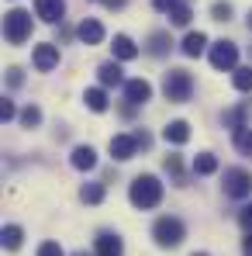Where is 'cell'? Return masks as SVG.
<instances>
[{
  "instance_id": "cell-1",
  "label": "cell",
  "mask_w": 252,
  "mask_h": 256,
  "mask_svg": "<svg viewBox=\"0 0 252 256\" xmlns=\"http://www.w3.org/2000/svg\"><path fill=\"white\" fill-rule=\"evenodd\" d=\"M128 198H131V204L135 208H156L159 201H163V184L152 176V173H142V176H135L131 180V190H128Z\"/></svg>"
},
{
  "instance_id": "cell-2",
  "label": "cell",
  "mask_w": 252,
  "mask_h": 256,
  "mask_svg": "<svg viewBox=\"0 0 252 256\" xmlns=\"http://www.w3.org/2000/svg\"><path fill=\"white\" fill-rule=\"evenodd\" d=\"M163 94H166V100H173V104L190 100V94H194L190 73H187V70H169L166 76H163Z\"/></svg>"
},
{
  "instance_id": "cell-3",
  "label": "cell",
  "mask_w": 252,
  "mask_h": 256,
  "mask_svg": "<svg viewBox=\"0 0 252 256\" xmlns=\"http://www.w3.org/2000/svg\"><path fill=\"white\" fill-rule=\"evenodd\" d=\"M3 35L10 45H24L31 38V14L28 10H7L3 14Z\"/></svg>"
},
{
  "instance_id": "cell-4",
  "label": "cell",
  "mask_w": 252,
  "mask_h": 256,
  "mask_svg": "<svg viewBox=\"0 0 252 256\" xmlns=\"http://www.w3.org/2000/svg\"><path fill=\"white\" fill-rule=\"evenodd\" d=\"M152 236H156V242L159 246H180L183 242V236H187V228H183V222L180 218H159L156 222V228H152Z\"/></svg>"
},
{
  "instance_id": "cell-5",
  "label": "cell",
  "mask_w": 252,
  "mask_h": 256,
  "mask_svg": "<svg viewBox=\"0 0 252 256\" xmlns=\"http://www.w3.org/2000/svg\"><path fill=\"white\" fill-rule=\"evenodd\" d=\"M225 194L228 198H249L252 194V173L242 170V166H232V170H225Z\"/></svg>"
},
{
  "instance_id": "cell-6",
  "label": "cell",
  "mask_w": 252,
  "mask_h": 256,
  "mask_svg": "<svg viewBox=\"0 0 252 256\" xmlns=\"http://www.w3.org/2000/svg\"><path fill=\"white\" fill-rule=\"evenodd\" d=\"M235 62H239V45L235 42H214L211 45V66L214 70H235Z\"/></svg>"
},
{
  "instance_id": "cell-7",
  "label": "cell",
  "mask_w": 252,
  "mask_h": 256,
  "mask_svg": "<svg viewBox=\"0 0 252 256\" xmlns=\"http://www.w3.org/2000/svg\"><path fill=\"white\" fill-rule=\"evenodd\" d=\"M35 70L38 73H52L55 66H59V45H52V42H45V45H35Z\"/></svg>"
},
{
  "instance_id": "cell-8",
  "label": "cell",
  "mask_w": 252,
  "mask_h": 256,
  "mask_svg": "<svg viewBox=\"0 0 252 256\" xmlns=\"http://www.w3.org/2000/svg\"><path fill=\"white\" fill-rule=\"evenodd\" d=\"M35 14L48 21V24H55V21H62V14H66V4L62 0H35Z\"/></svg>"
},
{
  "instance_id": "cell-9",
  "label": "cell",
  "mask_w": 252,
  "mask_h": 256,
  "mask_svg": "<svg viewBox=\"0 0 252 256\" xmlns=\"http://www.w3.org/2000/svg\"><path fill=\"white\" fill-rule=\"evenodd\" d=\"M135 149H138L135 135H114V138H111V156H114V160H131Z\"/></svg>"
},
{
  "instance_id": "cell-10",
  "label": "cell",
  "mask_w": 252,
  "mask_h": 256,
  "mask_svg": "<svg viewBox=\"0 0 252 256\" xmlns=\"http://www.w3.org/2000/svg\"><path fill=\"white\" fill-rule=\"evenodd\" d=\"M125 97L131 104H145L149 97H152V86L145 84V80H128L125 84Z\"/></svg>"
},
{
  "instance_id": "cell-11",
  "label": "cell",
  "mask_w": 252,
  "mask_h": 256,
  "mask_svg": "<svg viewBox=\"0 0 252 256\" xmlns=\"http://www.w3.org/2000/svg\"><path fill=\"white\" fill-rule=\"evenodd\" d=\"M80 38H83V45H100L104 42V24L93 21V18H86L83 24H80Z\"/></svg>"
},
{
  "instance_id": "cell-12",
  "label": "cell",
  "mask_w": 252,
  "mask_h": 256,
  "mask_svg": "<svg viewBox=\"0 0 252 256\" xmlns=\"http://www.w3.org/2000/svg\"><path fill=\"white\" fill-rule=\"evenodd\" d=\"M163 138L173 142V146H183V142L190 138V125H187V122H169V125L163 128Z\"/></svg>"
},
{
  "instance_id": "cell-13",
  "label": "cell",
  "mask_w": 252,
  "mask_h": 256,
  "mask_svg": "<svg viewBox=\"0 0 252 256\" xmlns=\"http://www.w3.org/2000/svg\"><path fill=\"white\" fill-rule=\"evenodd\" d=\"M121 239L118 236H111V232H104V236H97V256H121Z\"/></svg>"
},
{
  "instance_id": "cell-14",
  "label": "cell",
  "mask_w": 252,
  "mask_h": 256,
  "mask_svg": "<svg viewBox=\"0 0 252 256\" xmlns=\"http://www.w3.org/2000/svg\"><path fill=\"white\" fill-rule=\"evenodd\" d=\"M73 166H76V170H93V166H97V152H93L90 146H76V149H73Z\"/></svg>"
},
{
  "instance_id": "cell-15",
  "label": "cell",
  "mask_w": 252,
  "mask_h": 256,
  "mask_svg": "<svg viewBox=\"0 0 252 256\" xmlns=\"http://www.w3.org/2000/svg\"><path fill=\"white\" fill-rule=\"evenodd\" d=\"M204 45H208V35H204V32H190V35L183 38V56H190V59H194V56H201V52H204Z\"/></svg>"
},
{
  "instance_id": "cell-16",
  "label": "cell",
  "mask_w": 252,
  "mask_h": 256,
  "mask_svg": "<svg viewBox=\"0 0 252 256\" xmlns=\"http://www.w3.org/2000/svg\"><path fill=\"white\" fill-rule=\"evenodd\" d=\"M114 56L128 62V59H135V56H138V45L131 42L128 35H114Z\"/></svg>"
},
{
  "instance_id": "cell-17",
  "label": "cell",
  "mask_w": 252,
  "mask_h": 256,
  "mask_svg": "<svg viewBox=\"0 0 252 256\" xmlns=\"http://www.w3.org/2000/svg\"><path fill=\"white\" fill-rule=\"evenodd\" d=\"M97 73H100V84H104V86H118L121 80H125V76H121V66H118V62H104V66H100Z\"/></svg>"
},
{
  "instance_id": "cell-18",
  "label": "cell",
  "mask_w": 252,
  "mask_h": 256,
  "mask_svg": "<svg viewBox=\"0 0 252 256\" xmlns=\"http://www.w3.org/2000/svg\"><path fill=\"white\" fill-rule=\"evenodd\" d=\"M194 173H201V176H211V173H218V156H211V152H201V156L194 160Z\"/></svg>"
},
{
  "instance_id": "cell-19",
  "label": "cell",
  "mask_w": 252,
  "mask_h": 256,
  "mask_svg": "<svg viewBox=\"0 0 252 256\" xmlns=\"http://www.w3.org/2000/svg\"><path fill=\"white\" fill-rule=\"evenodd\" d=\"M86 108H90V111H107V94H104V90H100V86H93V90H86Z\"/></svg>"
},
{
  "instance_id": "cell-20",
  "label": "cell",
  "mask_w": 252,
  "mask_h": 256,
  "mask_svg": "<svg viewBox=\"0 0 252 256\" xmlns=\"http://www.w3.org/2000/svg\"><path fill=\"white\" fill-rule=\"evenodd\" d=\"M232 84H235V90L249 94V90H252V66H239L235 76H232Z\"/></svg>"
},
{
  "instance_id": "cell-21",
  "label": "cell",
  "mask_w": 252,
  "mask_h": 256,
  "mask_svg": "<svg viewBox=\"0 0 252 256\" xmlns=\"http://www.w3.org/2000/svg\"><path fill=\"white\" fill-rule=\"evenodd\" d=\"M235 146H239V152L242 156H252V128H235Z\"/></svg>"
},
{
  "instance_id": "cell-22",
  "label": "cell",
  "mask_w": 252,
  "mask_h": 256,
  "mask_svg": "<svg viewBox=\"0 0 252 256\" xmlns=\"http://www.w3.org/2000/svg\"><path fill=\"white\" fill-rule=\"evenodd\" d=\"M80 198H83L86 204H100L104 201V184H86L83 190H80Z\"/></svg>"
},
{
  "instance_id": "cell-23",
  "label": "cell",
  "mask_w": 252,
  "mask_h": 256,
  "mask_svg": "<svg viewBox=\"0 0 252 256\" xmlns=\"http://www.w3.org/2000/svg\"><path fill=\"white\" fill-rule=\"evenodd\" d=\"M0 239H3V246H7V250H17V246H21V239H24V232H21L17 225H7Z\"/></svg>"
},
{
  "instance_id": "cell-24",
  "label": "cell",
  "mask_w": 252,
  "mask_h": 256,
  "mask_svg": "<svg viewBox=\"0 0 252 256\" xmlns=\"http://www.w3.org/2000/svg\"><path fill=\"white\" fill-rule=\"evenodd\" d=\"M169 45H173V42H169V35H166V32H156V35L149 38V52H152V56H163Z\"/></svg>"
},
{
  "instance_id": "cell-25",
  "label": "cell",
  "mask_w": 252,
  "mask_h": 256,
  "mask_svg": "<svg viewBox=\"0 0 252 256\" xmlns=\"http://www.w3.org/2000/svg\"><path fill=\"white\" fill-rule=\"evenodd\" d=\"M169 21H173V24H190V7H187V4H176V7L169 10Z\"/></svg>"
},
{
  "instance_id": "cell-26",
  "label": "cell",
  "mask_w": 252,
  "mask_h": 256,
  "mask_svg": "<svg viewBox=\"0 0 252 256\" xmlns=\"http://www.w3.org/2000/svg\"><path fill=\"white\" fill-rule=\"evenodd\" d=\"M21 125L24 128L42 125V111H38V108H24V111H21Z\"/></svg>"
},
{
  "instance_id": "cell-27",
  "label": "cell",
  "mask_w": 252,
  "mask_h": 256,
  "mask_svg": "<svg viewBox=\"0 0 252 256\" xmlns=\"http://www.w3.org/2000/svg\"><path fill=\"white\" fill-rule=\"evenodd\" d=\"M211 14H214V21H228V18H232V4H221V0H218V4L211 7Z\"/></svg>"
},
{
  "instance_id": "cell-28",
  "label": "cell",
  "mask_w": 252,
  "mask_h": 256,
  "mask_svg": "<svg viewBox=\"0 0 252 256\" xmlns=\"http://www.w3.org/2000/svg\"><path fill=\"white\" fill-rule=\"evenodd\" d=\"M38 256H66V253H62L59 242H42V246H38Z\"/></svg>"
},
{
  "instance_id": "cell-29",
  "label": "cell",
  "mask_w": 252,
  "mask_h": 256,
  "mask_svg": "<svg viewBox=\"0 0 252 256\" xmlns=\"http://www.w3.org/2000/svg\"><path fill=\"white\" fill-rule=\"evenodd\" d=\"M166 173H173L176 180H183L180 173H183V166H180V156H166Z\"/></svg>"
},
{
  "instance_id": "cell-30",
  "label": "cell",
  "mask_w": 252,
  "mask_h": 256,
  "mask_svg": "<svg viewBox=\"0 0 252 256\" xmlns=\"http://www.w3.org/2000/svg\"><path fill=\"white\" fill-rule=\"evenodd\" d=\"M14 114H17V111H14V104H10V100H0V118H3V122H10Z\"/></svg>"
},
{
  "instance_id": "cell-31",
  "label": "cell",
  "mask_w": 252,
  "mask_h": 256,
  "mask_svg": "<svg viewBox=\"0 0 252 256\" xmlns=\"http://www.w3.org/2000/svg\"><path fill=\"white\" fill-rule=\"evenodd\" d=\"M239 222H242L246 228H252V204H246V208H242V214H239Z\"/></svg>"
},
{
  "instance_id": "cell-32",
  "label": "cell",
  "mask_w": 252,
  "mask_h": 256,
  "mask_svg": "<svg viewBox=\"0 0 252 256\" xmlns=\"http://www.w3.org/2000/svg\"><path fill=\"white\" fill-rule=\"evenodd\" d=\"M7 80H10V86H21V84H24L21 70H7Z\"/></svg>"
},
{
  "instance_id": "cell-33",
  "label": "cell",
  "mask_w": 252,
  "mask_h": 256,
  "mask_svg": "<svg viewBox=\"0 0 252 256\" xmlns=\"http://www.w3.org/2000/svg\"><path fill=\"white\" fill-rule=\"evenodd\" d=\"M152 4H156V7H159V10H173V7H176V4H180V0H152Z\"/></svg>"
},
{
  "instance_id": "cell-34",
  "label": "cell",
  "mask_w": 252,
  "mask_h": 256,
  "mask_svg": "<svg viewBox=\"0 0 252 256\" xmlns=\"http://www.w3.org/2000/svg\"><path fill=\"white\" fill-rule=\"evenodd\" d=\"M242 253H246V256H252V232L246 236V242H242Z\"/></svg>"
},
{
  "instance_id": "cell-35",
  "label": "cell",
  "mask_w": 252,
  "mask_h": 256,
  "mask_svg": "<svg viewBox=\"0 0 252 256\" xmlns=\"http://www.w3.org/2000/svg\"><path fill=\"white\" fill-rule=\"evenodd\" d=\"M104 7H111V10H118V7H125V0H104Z\"/></svg>"
},
{
  "instance_id": "cell-36",
  "label": "cell",
  "mask_w": 252,
  "mask_h": 256,
  "mask_svg": "<svg viewBox=\"0 0 252 256\" xmlns=\"http://www.w3.org/2000/svg\"><path fill=\"white\" fill-rule=\"evenodd\" d=\"M249 28H252V10H249Z\"/></svg>"
},
{
  "instance_id": "cell-37",
  "label": "cell",
  "mask_w": 252,
  "mask_h": 256,
  "mask_svg": "<svg viewBox=\"0 0 252 256\" xmlns=\"http://www.w3.org/2000/svg\"><path fill=\"white\" fill-rule=\"evenodd\" d=\"M194 256H208V253H194Z\"/></svg>"
},
{
  "instance_id": "cell-38",
  "label": "cell",
  "mask_w": 252,
  "mask_h": 256,
  "mask_svg": "<svg viewBox=\"0 0 252 256\" xmlns=\"http://www.w3.org/2000/svg\"><path fill=\"white\" fill-rule=\"evenodd\" d=\"M76 256H90V253H76Z\"/></svg>"
}]
</instances>
